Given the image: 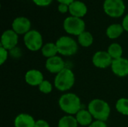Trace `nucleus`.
Masks as SVG:
<instances>
[{
	"label": "nucleus",
	"mask_w": 128,
	"mask_h": 127,
	"mask_svg": "<svg viewBox=\"0 0 128 127\" xmlns=\"http://www.w3.org/2000/svg\"><path fill=\"white\" fill-rule=\"evenodd\" d=\"M12 28L18 35H25L31 29L32 23L29 19L25 16H18L12 22Z\"/></svg>",
	"instance_id": "nucleus-11"
},
{
	"label": "nucleus",
	"mask_w": 128,
	"mask_h": 127,
	"mask_svg": "<svg viewBox=\"0 0 128 127\" xmlns=\"http://www.w3.org/2000/svg\"><path fill=\"white\" fill-rule=\"evenodd\" d=\"M9 57V52L6 49L0 46V64L3 65Z\"/></svg>",
	"instance_id": "nucleus-25"
},
{
	"label": "nucleus",
	"mask_w": 128,
	"mask_h": 127,
	"mask_svg": "<svg viewBox=\"0 0 128 127\" xmlns=\"http://www.w3.org/2000/svg\"><path fill=\"white\" fill-rule=\"evenodd\" d=\"M107 52L110 54L111 58L115 60L123 57V49L122 46L118 43H111L107 49Z\"/></svg>",
	"instance_id": "nucleus-21"
},
{
	"label": "nucleus",
	"mask_w": 128,
	"mask_h": 127,
	"mask_svg": "<svg viewBox=\"0 0 128 127\" xmlns=\"http://www.w3.org/2000/svg\"><path fill=\"white\" fill-rule=\"evenodd\" d=\"M23 42L26 47L32 52L39 51L44 46L42 34L34 29L30 30L24 35Z\"/></svg>",
	"instance_id": "nucleus-6"
},
{
	"label": "nucleus",
	"mask_w": 128,
	"mask_h": 127,
	"mask_svg": "<svg viewBox=\"0 0 128 127\" xmlns=\"http://www.w3.org/2000/svg\"><path fill=\"white\" fill-rule=\"evenodd\" d=\"M36 121L29 114L20 113L14 121V127H34Z\"/></svg>",
	"instance_id": "nucleus-15"
},
{
	"label": "nucleus",
	"mask_w": 128,
	"mask_h": 127,
	"mask_svg": "<svg viewBox=\"0 0 128 127\" xmlns=\"http://www.w3.org/2000/svg\"><path fill=\"white\" fill-rule=\"evenodd\" d=\"M34 127H50V125L44 119H39L36 121Z\"/></svg>",
	"instance_id": "nucleus-28"
},
{
	"label": "nucleus",
	"mask_w": 128,
	"mask_h": 127,
	"mask_svg": "<svg viewBox=\"0 0 128 127\" xmlns=\"http://www.w3.org/2000/svg\"><path fill=\"white\" fill-rule=\"evenodd\" d=\"M38 90L40 91V92H41L42 94H50L52 90H53V85L48 80L44 79L40 84V85L38 87Z\"/></svg>",
	"instance_id": "nucleus-23"
},
{
	"label": "nucleus",
	"mask_w": 128,
	"mask_h": 127,
	"mask_svg": "<svg viewBox=\"0 0 128 127\" xmlns=\"http://www.w3.org/2000/svg\"><path fill=\"white\" fill-rule=\"evenodd\" d=\"M124 31H126L128 32V13L126 14V16H124L123 20H122V23Z\"/></svg>",
	"instance_id": "nucleus-30"
},
{
	"label": "nucleus",
	"mask_w": 128,
	"mask_h": 127,
	"mask_svg": "<svg viewBox=\"0 0 128 127\" xmlns=\"http://www.w3.org/2000/svg\"><path fill=\"white\" fill-rule=\"evenodd\" d=\"M63 28L66 33L78 37L86 31V23L82 18L70 16L64 19Z\"/></svg>",
	"instance_id": "nucleus-5"
},
{
	"label": "nucleus",
	"mask_w": 128,
	"mask_h": 127,
	"mask_svg": "<svg viewBox=\"0 0 128 127\" xmlns=\"http://www.w3.org/2000/svg\"><path fill=\"white\" fill-rule=\"evenodd\" d=\"M40 52L42 55L45 57L46 59L56 56L58 54L56 44V43H52V42H49L44 44L42 49H40Z\"/></svg>",
	"instance_id": "nucleus-18"
},
{
	"label": "nucleus",
	"mask_w": 128,
	"mask_h": 127,
	"mask_svg": "<svg viewBox=\"0 0 128 127\" xmlns=\"http://www.w3.org/2000/svg\"><path fill=\"white\" fill-rule=\"evenodd\" d=\"M58 2H59V4L60 3H62V4H68V5H69L70 4H71L73 1H74L75 0H57Z\"/></svg>",
	"instance_id": "nucleus-31"
},
{
	"label": "nucleus",
	"mask_w": 128,
	"mask_h": 127,
	"mask_svg": "<svg viewBox=\"0 0 128 127\" xmlns=\"http://www.w3.org/2000/svg\"><path fill=\"white\" fill-rule=\"evenodd\" d=\"M75 82L76 78L73 70L68 67H65L56 75L53 85L58 91L66 92L74 87Z\"/></svg>",
	"instance_id": "nucleus-3"
},
{
	"label": "nucleus",
	"mask_w": 128,
	"mask_h": 127,
	"mask_svg": "<svg viewBox=\"0 0 128 127\" xmlns=\"http://www.w3.org/2000/svg\"><path fill=\"white\" fill-rule=\"evenodd\" d=\"M87 109L92 115L94 120L106 122L111 113V108L109 103L101 99H94L91 100Z\"/></svg>",
	"instance_id": "nucleus-2"
},
{
	"label": "nucleus",
	"mask_w": 128,
	"mask_h": 127,
	"mask_svg": "<svg viewBox=\"0 0 128 127\" xmlns=\"http://www.w3.org/2000/svg\"><path fill=\"white\" fill-rule=\"evenodd\" d=\"M24 79L26 84L32 87H38L40 84L44 80V74L39 70L31 69L28 70L25 76Z\"/></svg>",
	"instance_id": "nucleus-13"
},
{
	"label": "nucleus",
	"mask_w": 128,
	"mask_h": 127,
	"mask_svg": "<svg viewBox=\"0 0 128 127\" xmlns=\"http://www.w3.org/2000/svg\"><path fill=\"white\" fill-rule=\"evenodd\" d=\"M116 109L121 115L128 116V98H119L116 103Z\"/></svg>",
	"instance_id": "nucleus-22"
},
{
	"label": "nucleus",
	"mask_w": 128,
	"mask_h": 127,
	"mask_svg": "<svg viewBox=\"0 0 128 127\" xmlns=\"http://www.w3.org/2000/svg\"><path fill=\"white\" fill-rule=\"evenodd\" d=\"M124 31V29L122 24L119 23H113L109 25L106 30V34L108 38L115 40L121 37V35Z\"/></svg>",
	"instance_id": "nucleus-17"
},
{
	"label": "nucleus",
	"mask_w": 128,
	"mask_h": 127,
	"mask_svg": "<svg viewBox=\"0 0 128 127\" xmlns=\"http://www.w3.org/2000/svg\"><path fill=\"white\" fill-rule=\"evenodd\" d=\"M103 7L106 14L112 18L121 17L126 9L123 0H105Z\"/></svg>",
	"instance_id": "nucleus-7"
},
{
	"label": "nucleus",
	"mask_w": 128,
	"mask_h": 127,
	"mask_svg": "<svg viewBox=\"0 0 128 127\" xmlns=\"http://www.w3.org/2000/svg\"><path fill=\"white\" fill-rule=\"evenodd\" d=\"M79 124L74 115H66L62 117L58 122V127H78Z\"/></svg>",
	"instance_id": "nucleus-20"
},
{
	"label": "nucleus",
	"mask_w": 128,
	"mask_h": 127,
	"mask_svg": "<svg viewBox=\"0 0 128 127\" xmlns=\"http://www.w3.org/2000/svg\"><path fill=\"white\" fill-rule=\"evenodd\" d=\"M58 106L66 115H75L82 109V102L77 94L66 92L58 99Z\"/></svg>",
	"instance_id": "nucleus-1"
},
{
	"label": "nucleus",
	"mask_w": 128,
	"mask_h": 127,
	"mask_svg": "<svg viewBox=\"0 0 128 127\" xmlns=\"http://www.w3.org/2000/svg\"><path fill=\"white\" fill-rule=\"evenodd\" d=\"M19 41V35L13 30H5L1 37V46L7 50H10L17 46Z\"/></svg>",
	"instance_id": "nucleus-9"
},
{
	"label": "nucleus",
	"mask_w": 128,
	"mask_h": 127,
	"mask_svg": "<svg viewBox=\"0 0 128 127\" xmlns=\"http://www.w3.org/2000/svg\"><path fill=\"white\" fill-rule=\"evenodd\" d=\"M111 70L118 77H126L128 76V59L122 57L112 61Z\"/></svg>",
	"instance_id": "nucleus-12"
},
{
	"label": "nucleus",
	"mask_w": 128,
	"mask_h": 127,
	"mask_svg": "<svg viewBox=\"0 0 128 127\" xmlns=\"http://www.w3.org/2000/svg\"><path fill=\"white\" fill-rule=\"evenodd\" d=\"M8 52H9V56L14 59H19L22 55V49L18 46L14 47V49L9 50Z\"/></svg>",
	"instance_id": "nucleus-24"
},
{
	"label": "nucleus",
	"mask_w": 128,
	"mask_h": 127,
	"mask_svg": "<svg viewBox=\"0 0 128 127\" xmlns=\"http://www.w3.org/2000/svg\"><path fill=\"white\" fill-rule=\"evenodd\" d=\"M32 1L39 7H46L52 3V0H32Z\"/></svg>",
	"instance_id": "nucleus-26"
},
{
	"label": "nucleus",
	"mask_w": 128,
	"mask_h": 127,
	"mask_svg": "<svg viewBox=\"0 0 128 127\" xmlns=\"http://www.w3.org/2000/svg\"><path fill=\"white\" fill-rule=\"evenodd\" d=\"M65 67H67L65 65V62L63 58L59 55L47 58L45 62L46 70L52 74L56 75Z\"/></svg>",
	"instance_id": "nucleus-10"
},
{
	"label": "nucleus",
	"mask_w": 128,
	"mask_h": 127,
	"mask_svg": "<svg viewBox=\"0 0 128 127\" xmlns=\"http://www.w3.org/2000/svg\"><path fill=\"white\" fill-rule=\"evenodd\" d=\"M58 54L62 56H73L78 52V42L70 36H62L56 42Z\"/></svg>",
	"instance_id": "nucleus-4"
},
{
	"label": "nucleus",
	"mask_w": 128,
	"mask_h": 127,
	"mask_svg": "<svg viewBox=\"0 0 128 127\" xmlns=\"http://www.w3.org/2000/svg\"><path fill=\"white\" fill-rule=\"evenodd\" d=\"M88 127H108L105 121L94 120Z\"/></svg>",
	"instance_id": "nucleus-27"
},
{
	"label": "nucleus",
	"mask_w": 128,
	"mask_h": 127,
	"mask_svg": "<svg viewBox=\"0 0 128 127\" xmlns=\"http://www.w3.org/2000/svg\"><path fill=\"white\" fill-rule=\"evenodd\" d=\"M77 42L82 47H89L94 43V37L91 32L85 31L77 37Z\"/></svg>",
	"instance_id": "nucleus-19"
},
{
	"label": "nucleus",
	"mask_w": 128,
	"mask_h": 127,
	"mask_svg": "<svg viewBox=\"0 0 128 127\" xmlns=\"http://www.w3.org/2000/svg\"><path fill=\"white\" fill-rule=\"evenodd\" d=\"M88 12V7L86 4L82 1L75 0L71 4H69V13L71 16L82 18Z\"/></svg>",
	"instance_id": "nucleus-14"
},
{
	"label": "nucleus",
	"mask_w": 128,
	"mask_h": 127,
	"mask_svg": "<svg viewBox=\"0 0 128 127\" xmlns=\"http://www.w3.org/2000/svg\"><path fill=\"white\" fill-rule=\"evenodd\" d=\"M74 116L78 124L82 127H88L94 121V118L88 109H82Z\"/></svg>",
	"instance_id": "nucleus-16"
},
{
	"label": "nucleus",
	"mask_w": 128,
	"mask_h": 127,
	"mask_svg": "<svg viewBox=\"0 0 128 127\" xmlns=\"http://www.w3.org/2000/svg\"><path fill=\"white\" fill-rule=\"evenodd\" d=\"M113 59L107 51H98L92 56L93 65L99 69H106L111 67Z\"/></svg>",
	"instance_id": "nucleus-8"
},
{
	"label": "nucleus",
	"mask_w": 128,
	"mask_h": 127,
	"mask_svg": "<svg viewBox=\"0 0 128 127\" xmlns=\"http://www.w3.org/2000/svg\"><path fill=\"white\" fill-rule=\"evenodd\" d=\"M58 10L61 13H65L69 11V5L65 4H62L60 3L58 5Z\"/></svg>",
	"instance_id": "nucleus-29"
}]
</instances>
